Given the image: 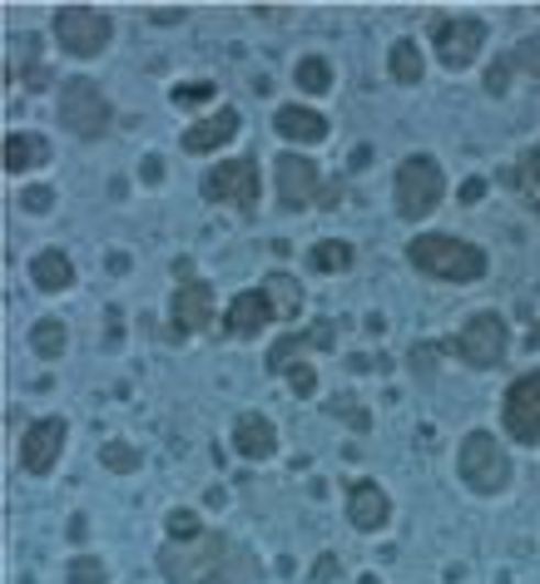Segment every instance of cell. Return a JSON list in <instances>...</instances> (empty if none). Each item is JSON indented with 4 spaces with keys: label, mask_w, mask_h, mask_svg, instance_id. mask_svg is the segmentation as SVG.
<instances>
[{
    "label": "cell",
    "mask_w": 540,
    "mask_h": 584,
    "mask_svg": "<svg viewBox=\"0 0 540 584\" xmlns=\"http://www.w3.org/2000/svg\"><path fill=\"white\" fill-rule=\"evenodd\" d=\"M500 426L516 445H540V372H520L500 396Z\"/></svg>",
    "instance_id": "30bf717a"
},
{
    "label": "cell",
    "mask_w": 540,
    "mask_h": 584,
    "mask_svg": "<svg viewBox=\"0 0 540 584\" xmlns=\"http://www.w3.org/2000/svg\"><path fill=\"white\" fill-rule=\"evenodd\" d=\"M100 461H104V471H114V475H134V471H140V465H144V455L134 451L130 441H104Z\"/></svg>",
    "instance_id": "f546056e"
},
{
    "label": "cell",
    "mask_w": 540,
    "mask_h": 584,
    "mask_svg": "<svg viewBox=\"0 0 540 584\" xmlns=\"http://www.w3.org/2000/svg\"><path fill=\"white\" fill-rule=\"evenodd\" d=\"M239 129H243L239 109H219V114H209V119H194V124L184 129L179 144H184V154H219Z\"/></svg>",
    "instance_id": "2e32d148"
},
{
    "label": "cell",
    "mask_w": 540,
    "mask_h": 584,
    "mask_svg": "<svg viewBox=\"0 0 540 584\" xmlns=\"http://www.w3.org/2000/svg\"><path fill=\"white\" fill-rule=\"evenodd\" d=\"M233 451H239L243 461H268V455H278V426L263 411H239V421H233Z\"/></svg>",
    "instance_id": "e0dca14e"
},
{
    "label": "cell",
    "mask_w": 540,
    "mask_h": 584,
    "mask_svg": "<svg viewBox=\"0 0 540 584\" xmlns=\"http://www.w3.org/2000/svg\"><path fill=\"white\" fill-rule=\"evenodd\" d=\"M164 174H169V168H164V158H159V154H144V164H140V178H144V184L159 188Z\"/></svg>",
    "instance_id": "8d00e7d4"
},
{
    "label": "cell",
    "mask_w": 540,
    "mask_h": 584,
    "mask_svg": "<svg viewBox=\"0 0 540 584\" xmlns=\"http://www.w3.org/2000/svg\"><path fill=\"white\" fill-rule=\"evenodd\" d=\"M447 198V168L431 154H407L397 164V178H392V203H397V218L417 223L431 208Z\"/></svg>",
    "instance_id": "3957f363"
},
{
    "label": "cell",
    "mask_w": 540,
    "mask_h": 584,
    "mask_svg": "<svg viewBox=\"0 0 540 584\" xmlns=\"http://www.w3.org/2000/svg\"><path fill=\"white\" fill-rule=\"evenodd\" d=\"M431 49H437V59L447 69H471L476 65V55L486 49V35L491 25L481 15H431Z\"/></svg>",
    "instance_id": "ba28073f"
},
{
    "label": "cell",
    "mask_w": 540,
    "mask_h": 584,
    "mask_svg": "<svg viewBox=\"0 0 540 584\" xmlns=\"http://www.w3.org/2000/svg\"><path fill=\"white\" fill-rule=\"evenodd\" d=\"M273 129H278V139H288V144H322L332 124H328V114H318V109H308V104H278Z\"/></svg>",
    "instance_id": "d6986e66"
},
{
    "label": "cell",
    "mask_w": 540,
    "mask_h": 584,
    "mask_svg": "<svg viewBox=\"0 0 540 584\" xmlns=\"http://www.w3.org/2000/svg\"><path fill=\"white\" fill-rule=\"evenodd\" d=\"M31 283L41 287V293H70L75 287V263L65 247H41V253L31 257Z\"/></svg>",
    "instance_id": "44dd1931"
},
{
    "label": "cell",
    "mask_w": 540,
    "mask_h": 584,
    "mask_svg": "<svg viewBox=\"0 0 540 584\" xmlns=\"http://www.w3.org/2000/svg\"><path fill=\"white\" fill-rule=\"evenodd\" d=\"M510 75H516V69H510V59L500 55L496 65L486 69V95H506V85H510Z\"/></svg>",
    "instance_id": "d590c367"
},
{
    "label": "cell",
    "mask_w": 540,
    "mask_h": 584,
    "mask_svg": "<svg viewBox=\"0 0 540 584\" xmlns=\"http://www.w3.org/2000/svg\"><path fill=\"white\" fill-rule=\"evenodd\" d=\"M348 520L352 530L372 535V530H387L392 520V495L382 481H372V475H362V481L348 485Z\"/></svg>",
    "instance_id": "5bb4252c"
},
{
    "label": "cell",
    "mask_w": 540,
    "mask_h": 584,
    "mask_svg": "<svg viewBox=\"0 0 540 584\" xmlns=\"http://www.w3.org/2000/svg\"><path fill=\"white\" fill-rule=\"evenodd\" d=\"M332 79H338V75H332L328 55H302L298 59V89H302V95H328Z\"/></svg>",
    "instance_id": "4316f807"
},
{
    "label": "cell",
    "mask_w": 540,
    "mask_h": 584,
    "mask_svg": "<svg viewBox=\"0 0 540 584\" xmlns=\"http://www.w3.org/2000/svg\"><path fill=\"white\" fill-rule=\"evenodd\" d=\"M283 376H288L293 396H302V401H308V396H318V366H308V362H293Z\"/></svg>",
    "instance_id": "d6a6232c"
},
{
    "label": "cell",
    "mask_w": 540,
    "mask_h": 584,
    "mask_svg": "<svg viewBox=\"0 0 540 584\" xmlns=\"http://www.w3.org/2000/svg\"><path fill=\"white\" fill-rule=\"evenodd\" d=\"M506 188L530 208V213L540 218V144L526 148V154H520L516 164L506 168Z\"/></svg>",
    "instance_id": "7402d4cb"
},
{
    "label": "cell",
    "mask_w": 540,
    "mask_h": 584,
    "mask_svg": "<svg viewBox=\"0 0 540 584\" xmlns=\"http://www.w3.org/2000/svg\"><path fill=\"white\" fill-rule=\"evenodd\" d=\"M352 263H357V253H352V243H342V238H322V243L308 247L312 273H348Z\"/></svg>",
    "instance_id": "d4e9b609"
},
{
    "label": "cell",
    "mask_w": 540,
    "mask_h": 584,
    "mask_svg": "<svg viewBox=\"0 0 540 584\" xmlns=\"http://www.w3.org/2000/svg\"><path fill=\"white\" fill-rule=\"evenodd\" d=\"M332 574H338V554H322V560L312 564V580H318V584H328Z\"/></svg>",
    "instance_id": "f35d334b"
},
{
    "label": "cell",
    "mask_w": 540,
    "mask_h": 584,
    "mask_svg": "<svg viewBox=\"0 0 540 584\" xmlns=\"http://www.w3.org/2000/svg\"><path fill=\"white\" fill-rule=\"evenodd\" d=\"M510 69H520V75L540 79V35H526L520 45H510Z\"/></svg>",
    "instance_id": "1f68e13d"
},
{
    "label": "cell",
    "mask_w": 540,
    "mask_h": 584,
    "mask_svg": "<svg viewBox=\"0 0 540 584\" xmlns=\"http://www.w3.org/2000/svg\"><path fill=\"white\" fill-rule=\"evenodd\" d=\"M65 580L70 584H110V564H104L100 554H75L70 570H65Z\"/></svg>",
    "instance_id": "4dcf8cb0"
},
{
    "label": "cell",
    "mask_w": 540,
    "mask_h": 584,
    "mask_svg": "<svg viewBox=\"0 0 540 584\" xmlns=\"http://www.w3.org/2000/svg\"><path fill=\"white\" fill-rule=\"evenodd\" d=\"M65 436H70V426H65L60 416H41V421H31L25 436H21V465L31 475H51L55 465H60Z\"/></svg>",
    "instance_id": "4fadbf2b"
},
{
    "label": "cell",
    "mask_w": 540,
    "mask_h": 584,
    "mask_svg": "<svg viewBox=\"0 0 540 584\" xmlns=\"http://www.w3.org/2000/svg\"><path fill=\"white\" fill-rule=\"evenodd\" d=\"M451 352H456L466 366H476V372H491V366H500V362H506V352H510V327H506V317L491 312V307H486V312H471L466 322H461Z\"/></svg>",
    "instance_id": "52a82bcc"
},
{
    "label": "cell",
    "mask_w": 540,
    "mask_h": 584,
    "mask_svg": "<svg viewBox=\"0 0 540 584\" xmlns=\"http://www.w3.org/2000/svg\"><path fill=\"white\" fill-rule=\"evenodd\" d=\"M332 342H338V327L332 322H312L308 332H288V337H278V342L268 346V372H288L293 366V356L298 352H332Z\"/></svg>",
    "instance_id": "ac0fdd59"
},
{
    "label": "cell",
    "mask_w": 540,
    "mask_h": 584,
    "mask_svg": "<svg viewBox=\"0 0 540 584\" xmlns=\"http://www.w3.org/2000/svg\"><path fill=\"white\" fill-rule=\"evenodd\" d=\"M31 346H35V356H41V362H60L65 346H70L60 317H41V322L31 327Z\"/></svg>",
    "instance_id": "484cf974"
},
{
    "label": "cell",
    "mask_w": 540,
    "mask_h": 584,
    "mask_svg": "<svg viewBox=\"0 0 540 584\" xmlns=\"http://www.w3.org/2000/svg\"><path fill=\"white\" fill-rule=\"evenodd\" d=\"M51 139L35 134V129H11L5 134V174H31V168L51 164Z\"/></svg>",
    "instance_id": "ffe728a7"
},
{
    "label": "cell",
    "mask_w": 540,
    "mask_h": 584,
    "mask_svg": "<svg viewBox=\"0 0 540 584\" xmlns=\"http://www.w3.org/2000/svg\"><path fill=\"white\" fill-rule=\"evenodd\" d=\"M407 263L421 277H437V283H481L491 273L486 247L466 243L456 233H417L407 243Z\"/></svg>",
    "instance_id": "7a4b0ae2"
},
{
    "label": "cell",
    "mask_w": 540,
    "mask_h": 584,
    "mask_svg": "<svg viewBox=\"0 0 540 584\" xmlns=\"http://www.w3.org/2000/svg\"><path fill=\"white\" fill-rule=\"evenodd\" d=\"M203 198H209V203H229V208H239V213L253 218V208H258V198H263L258 158L239 154V158L213 164L209 174H203Z\"/></svg>",
    "instance_id": "9c48e42d"
},
{
    "label": "cell",
    "mask_w": 540,
    "mask_h": 584,
    "mask_svg": "<svg viewBox=\"0 0 540 584\" xmlns=\"http://www.w3.org/2000/svg\"><path fill=\"white\" fill-rule=\"evenodd\" d=\"M456 471H461V481H466V491L500 495L510 485V475H516V461H510V451L491 431H466L461 436V451H456Z\"/></svg>",
    "instance_id": "277c9868"
},
{
    "label": "cell",
    "mask_w": 540,
    "mask_h": 584,
    "mask_svg": "<svg viewBox=\"0 0 540 584\" xmlns=\"http://www.w3.org/2000/svg\"><path fill=\"white\" fill-rule=\"evenodd\" d=\"M213 95H219L213 79H179V85L169 89V99L179 109H203V104H213Z\"/></svg>",
    "instance_id": "83f0119b"
},
{
    "label": "cell",
    "mask_w": 540,
    "mask_h": 584,
    "mask_svg": "<svg viewBox=\"0 0 540 584\" xmlns=\"http://www.w3.org/2000/svg\"><path fill=\"white\" fill-rule=\"evenodd\" d=\"M60 124L70 129L75 139H104L114 129V104L104 99V89L95 85V79L75 75L60 85Z\"/></svg>",
    "instance_id": "5b68a950"
},
{
    "label": "cell",
    "mask_w": 540,
    "mask_h": 584,
    "mask_svg": "<svg viewBox=\"0 0 540 584\" xmlns=\"http://www.w3.org/2000/svg\"><path fill=\"white\" fill-rule=\"evenodd\" d=\"M486 188H491V184H486L481 174H476V178H466V184H461V203H466V208H476L481 198H486Z\"/></svg>",
    "instance_id": "74e56055"
},
{
    "label": "cell",
    "mask_w": 540,
    "mask_h": 584,
    "mask_svg": "<svg viewBox=\"0 0 540 584\" xmlns=\"http://www.w3.org/2000/svg\"><path fill=\"white\" fill-rule=\"evenodd\" d=\"M104 267H110V273H114V277H120V273H130V267H134V263H130V253H110V263H104Z\"/></svg>",
    "instance_id": "60d3db41"
},
{
    "label": "cell",
    "mask_w": 540,
    "mask_h": 584,
    "mask_svg": "<svg viewBox=\"0 0 540 584\" xmlns=\"http://www.w3.org/2000/svg\"><path fill=\"white\" fill-rule=\"evenodd\" d=\"M213 327V287L199 277H184L169 297V342H189L194 332Z\"/></svg>",
    "instance_id": "8fae6325"
},
{
    "label": "cell",
    "mask_w": 540,
    "mask_h": 584,
    "mask_svg": "<svg viewBox=\"0 0 540 584\" xmlns=\"http://www.w3.org/2000/svg\"><path fill=\"white\" fill-rule=\"evenodd\" d=\"M55 40H60L65 55L95 59L110 49L114 40V15L100 5H60L55 10Z\"/></svg>",
    "instance_id": "8992f818"
},
{
    "label": "cell",
    "mask_w": 540,
    "mask_h": 584,
    "mask_svg": "<svg viewBox=\"0 0 540 584\" xmlns=\"http://www.w3.org/2000/svg\"><path fill=\"white\" fill-rule=\"evenodd\" d=\"M278 322L273 317V302L263 287H249V293H239L229 302V312H223V337H239V342H253L258 332H268V327Z\"/></svg>",
    "instance_id": "9a60e30c"
},
{
    "label": "cell",
    "mask_w": 540,
    "mask_h": 584,
    "mask_svg": "<svg viewBox=\"0 0 540 584\" xmlns=\"http://www.w3.org/2000/svg\"><path fill=\"white\" fill-rule=\"evenodd\" d=\"M526 342H530V346H536V352H540V322L530 327V337H526Z\"/></svg>",
    "instance_id": "7bdbcfd3"
},
{
    "label": "cell",
    "mask_w": 540,
    "mask_h": 584,
    "mask_svg": "<svg viewBox=\"0 0 540 584\" xmlns=\"http://www.w3.org/2000/svg\"><path fill=\"white\" fill-rule=\"evenodd\" d=\"M159 574L169 584H258L263 564L243 540L223 530H203L189 544H164L159 550Z\"/></svg>",
    "instance_id": "6da1fadb"
},
{
    "label": "cell",
    "mask_w": 540,
    "mask_h": 584,
    "mask_svg": "<svg viewBox=\"0 0 540 584\" xmlns=\"http://www.w3.org/2000/svg\"><path fill=\"white\" fill-rule=\"evenodd\" d=\"M273 184H278V208L302 213V208L318 203V194H322V168L312 164L308 154H278Z\"/></svg>",
    "instance_id": "7c38bea8"
},
{
    "label": "cell",
    "mask_w": 540,
    "mask_h": 584,
    "mask_svg": "<svg viewBox=\"0 0 540 584\" xmlns=\"http://www.w3.org/2000/svg\"><path fill=\"white\" fill-rule=\"evenodd\" d=\"M332 411H338L348 426H357V431H372V411H367V406H352L348 396H342V401H332Z\"/></svg>",
    "instance_id": "e575fe53"
},
{
    "label": "cell",
    "mask_w": 540,
    "mask_h": 584,
    "mask_svg": "<svg viewBox=\"0 0 540 584\" xmlns=\"http://www.w3.org/2000/svg\"><path fill=\"white\" fill-rule=\"evenodd\" d=\"M21 208H25V213H51V208H55V188L51 184H31V188H21Z\"/></svg>",
    "instance_id": "836d02e7"
},
{
    "label": "cell",
    "mask_w": 540,
    "mask_h": 584,
    "mask_svg": "<svg viewBox=\"0 0 540 584\" xmlns=\"http://www.w3.org/2000/svg\"><path fill=\"white\" fill-rule=\"evenodd\" d=\"M263 293H268L273 317H278V322H293V317L302 312V283L293 273H283V267H273V273L263 277Z\"/></svg>",
    "instance_id": "603a6c76"
},
{
    "label": "cell",
    "mask_w": 540,
    "mask_h": 584,
    "mask_svg": "<svg viewBox=\"0 0 540 584\" xmlns=\"http://www.w3.org/2000/svg\"><path fill=\"white\" fill-rule=\"evenodd\" d=\"M357 584H382V580H377V574H362V580H357Z\"/></svg>",
    "instance_id": "ee69618b"
},
{
    "label": "cell",
    "mask_w": 540,
    "mask_h": 584,
    "mask_svg": "<svg viewBox=\"0 0 540 584\" xmlns=\"http://www.w3.org/2000/svg\"><path fill=\"white\" fill-rule=\"evenodd\" d=\"M184 15H189V10H179V5H174V10H154L150 20H154V25H179Z\"/></svg>",
    "instance_id": "ab89813d"
},
{
    "label": "cell",
    "mask_w": 540,
    "mask_h": 584,
    "mask_svg": "<svg viewBox=\"0 0 540 584\" xmlns=\"http://www.w3.org/2000/svg\"><path fill=\"white\" fill-rule=\"evenodd\" d=\"M387 69L397 85H421V75H427V59H421V45L417 40H397V45L387 49Z\"/></svg>",
    "instance_id": "cb8c5ba5"
},
{
    "label": "cell",
    "mask_w": 540,
    "mask_h": 584,
    "mask_svg": "<svg viewBox=\"0 0 540 584\" xmlns=\"http://www.w3.org/2000/svg\"><path fill=\"white\" fill-rule=\"evenodd\" d=\"M85 535H90V525H85V515H75V520H70V540H75V544H80V540H85Z\"/></svg>",
    "instance_id": "b9f144b4"
},
{
    "label": "cell",
    "mask_w": 540,
    "mask_h": 584,
    "mask_svg": "<svg viewBox=\"0 0 540 584\" xmlns=\"http://www.w3.org/2000/svg\"><path fill=\"white\" fill-rule=\"evenodd\" d=\"M164 530H169V540L174 544H189V540H199L209 525L199 520V510H189V505H179V510H169V520H164Z\"/></svg>",
    "instance_id": "f1b7e54d"
}]
</instances>
